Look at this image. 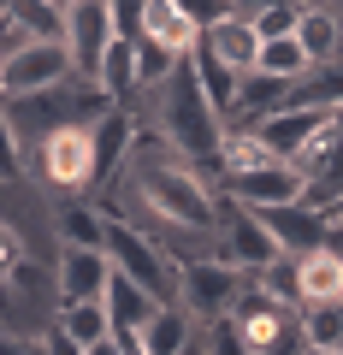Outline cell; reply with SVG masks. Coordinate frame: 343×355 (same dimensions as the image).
<instances>
[{
	"label": "cell",
	"mask_w": 343,
	"mask_h": 355,
	"mask_svg": "<svg viewBox=\"0 0 343 355\" xmlns=\"http://www.w3.org/2000/svg\"><path fill=\"white\" fill-rule=\"evenodd\" d=\"M130 113H137L154 137H166L190 166L213 172L219 142H225V119H219L213 101L202 95V83H195V65H190V60H178V71L166 77L160 89L137 95V101H130ZM213 178H219V172H213Z\"/></svg>",
	"instance_id": "obj_1"
},
{
	"label": "cell",
	"mask_w": 343,
	"mask_h": 355,
	"mask_svg": "<svg viewBox=\"0 0 343 355\" xmlns=\"http://www.w3.org/2000/svg\"><path fill=\"white\" fill-rule=\"evenodd\" d=\"M24 184H36L48 202H95V148L89 125H65L48 130L42 142L24 148Z\"/></svg>",
	"instance_id": "obj_2"
},
{
	"label": "cell",
	"mask_w": 343,
	"mask_h": 355,
	"mask_svg": "<svg viewBox=\"0 0 343 355\" xmlns=\"http://www.w3.org/2000/svg\"><path fill=\"white\" fill-rule=\"evenodd\" d=\"M6 107V119H12V137L18 148H30V142H42L48 130H65V125H95L101 113H113V101H107V89L89 83V77H65V83L53 89H36V95H18V101H0Z\"/></svg>",
	"instance_id": "obj_3"
},
{
	"label": "cell",
	"mask_w": 343,
	"mask_h": 355,
	"mask_svg": "<svg viewBox=\"0 0 343 355\" xmlns=\"http://www.w3.org/2000/svg\"><path fill=\"white\" fill-rule=\"evenodd\" d=\"M243 291H249V272L213 261V254L178 266V308L195 320V326H219V320H231V308H237Z\"/></svg>",
	"instance_id": "obj_4"
},
{
	"label": "cell",
	"mask_w": 343,
	"mask_h": 355,
	"mask_svg": "<svg viewBox=\"0 0 343 355\" xmlns=\"http://www.w3.org/2000/svg\"><path fill=\"white\" fill-rule=\"evenodd\" d=\"M107 261H113V272H125V279H137L148 296H160V302H178V261L166 249H154L142 231H130L125 219L107 214Z\"/></svg>",
	"instance_id": "obj_5"
},
{
	"label": "cell",
	"mask_w": 343,
	"mask_h": 355,
	"mask_svg": "<svg viewBox=\"0 0 343 355\" xmlns=\"http://www.w3.org/2000/svg\"><path fill=\"white\" fill-rule=\"evenodd\" d=\"M213 261H225V266H237V272H267L272 261H279V243L267 237V225H261V214L254 207H237L225 196V214H219V231H213Z\"/></svg>",
	"instance_id": "obj_6"
},
{
	"label": "cell",
	"mask_w": 343,
	"mask_h": 355,
	"mask_svg": "<svg viewBox=\"0 0 343 355\" xmlns=\"http://www.w3.org/2000/svg\"><path fill=\"white\" fill-rule=\"evenodd\" d=\"M71 77V60H65V42H30L12 60H0V101H18V95H36V89H53Z\"/></svg>",
	"instance_id": "obj_7"
},
{
	"label": "cell",
	"mask_w": 343,
	"mask_h": 355,
	"mask_svg": "<svg viewBox=\"0 0 343 355\" xmlns=\"http://www.w3.org/2000/svg\"><path fill=\"white\" fill-rule=\"evenodd\" d=\"M107 48H113V18H107V0H77V6H65V60H71V71L95 83Z\"/></svg>",
	"instance_id": "obj_8"
},
{
	"label": "cell",
	"mask_w": 343,
	"mask_h": 355,
	"mask_svg": "<svg viewBox=\"0 0 343 355\" xmlns=\"http://www.w3.org/2000/svg\"><path fill=\"white\" fill-rule=\"evenodd\" d=\"M219 190L231 196L237 207H284V202H302L308 196V178H302V166H290V160H267V166H254V172H237V178H225Z\"/></svg>",
	"instance_id": "obj_9"
},
{
	"label": "cell",
	"mask_w": 343,
	"mask_h": 355,
	"mask_svg": "<svg viewBox=\"0 0 343 355\" xmlns=\"http://www.w3.org/2000/svg\"><path fill=\"white\" fill-rule=\"evenodd\" d=\"M107 284H113V261H107V249H60V254H53V291H60V308L101 302Z\"/></svg>",
	"instance_id": "obj_10"
},
{
	"label": "cell",
	"mask_w": 343,
	"mask_h": 355,
	"mask_svg": "<svg viewBox=\"0 0 343 355\" xmlns=\"http://www.w3.org/2000/svg\"><path fill=\"white\" fill-rule=\"evenodd\" d=\"M326 125H331V113H319V107H279V113H267L261 125H249V130L267 142L272 160H296Z\"/></svg>",
	"instance_id": "obj_11"
},
{
	"label": "cell",
	"mask_w": 343,
	"mask_h": 355,
	"mask_svg": "<svg viewBox=\"0 0 343 355\" xmlns=\"http://www.w3.org/2000/svg\"><path fill=\"white\" fill-rule=\"evenodd\" d=\"M261 225L279 243V254H314L326 249V214H314L308 202H284V207H261Z\"/></svg>",
	"instance_id": "obj_12"
},
{
	"label": "cell",
	"mask_w": 343,
	"mask_h": 355,
	"mask_svg": "<svg viewBox=\"0 0 343 355\" xmlns=\"http://www.w3.org/2000/svg\"><path fill=\"white\" fill-rule=\"evenodd\" d=\"M202 53H213L219 65H231L237 77L254 71V60H261V30H254V18L243 12H225L219 24L202 30Z\"/></svg>",
	"instance_id": "obj_13"
},
{
	"label": "cell",
	"mask_w": 343,
	"mask_h": 355,
	"mask_svg": "<svg viewBox=\"0 0 343 355\" xmlns=\"http://www.w3.org/2000/svg\"><path fill=\"white\" fill-rule=\"evenodd\" d=\"M130 142H137V113H130V107H113V113H101V119L89 125L95 178H101V184H113V178H118V166H125ZM101 184H95V190H101Z\"/></svg>",
	"instance_id": "obj_14"
},
{
	"label": "cell",
	"mask_w": 343,
	"mask_h": 355,
	"mask_svg": "<svg viewBox=\"0 0 343 355\" xmlns=\"http://www.w3.org/2000/svg\"><path fill=\"white\" fill-rule=\"evenodd\" d=\"M142 36H148L154 48H166L172 60H190V53L202 48V24L184 18L172 0H148V12H142Z\"/></svg>",
	"instance_id": "obj_15"
},
{
	"label": "cell",
	"mask_w": 343,
	"mask_h": 355,
	"mask_svg": "<svg viewBox=\"0 0 343 355\" xmlns=\"http://www.w3.org/2000/svg\"><path fill=\"white\" fill-rule=\"evenodd\" d=\"M107 207L101 202H53V249H101Z\"/></svg>",
	"instance_id": "obj_16"
},
{
	"label": "cell",
	"mask_w": 343,
	"mask_h": 355,
	"mask_svg": "<svg viewBox=\"0 0 343 355\" xmlns=\"http://www.w3.org/2000/svg\"><path fill=\"white\" fill-rule=\"evenodd\" d=\"M296 42L314 65H337L343 60V12L337 6H302L296 18Z\"/></svg>",
	"instance_id": "obj_17"
},
{
	"label": "cell",
	"mask_w": 343,
	"mask_h": 355,
	"mask_svg": "<svg viewBox=\"0 0 343 355\" xmlns=\"http://www.w3.org/2000/svg\"><path fill=\"white\" fill-rule=\"evenodd\" d=\"M296 279H302V308L343 302V254H337V249L296 254Z\"/></svg>",
	"instance_id": "obj_18"
},
{
	"label": "cell",
	"mask_w": 343,
	"mask_h": 355,
	"mask_svg": "<svg viewBox=\"0 0 343 355\" xmlns=\"http://www.w3.org/2000/svg\"><path fill=\"white\" fill-rule=\"evenodd\" d=\"M101 308H107V320H113V331H142V326L154 320V308H160V296H148L137 279L113 272V284H107Z\"/></svg>",
	"instance_id": "obj_19"
},
{
	"label": "cell",
	"mask_w": 343,
	"mask_h": 355,
	"mask_svg": "<svg viewBox=\"0 0 343 355\" xmlns=\"http://www.w3.org/2000/svg\"><path fill=\"white\" fill-rule=\"evenodd\" d=\"M195 331H202V326H195L178 302H160V308H154V320L137 331V338H142V349H148V355H178Z\"/></svg>",
	"instance_id": "obj_20"
},
{
	"label": "cell",
	"mask_w": 343,
	"mask_h": 355,
	"mask_svg": "<svg viewBox=\"0 0 343 355\" xmlns=\"http://www.w3.org/2000/svg\"><path fill=\"white\" fill-rule=\"evenodd\" d=\"M6 18L30 42H65V6L60 0H6Z\"/></svg>",
	"instance_id": "obj_21"
},
{
	"label": "cell",
	"mask_w": 343,
	"mask_h": 355,
	"mask_svg": "<svg viewBox=\"0 0 343 355\" xmlns=\"http://www.w3.org/2000/svg\"><path fill=\"white\" fill-rule=\"evenodd\" d=\"M53 326H60L77 349H95V343L113 338V320H107L101 302H71V308H60V314H53Z\"/></svg>",
	"instance_id": "obj_22"
},
{
	"label": "cell",
	"mask_w": 343,
	"mask_h": 355,
	"mask_svg": "<svg viewBox=\"0 0 343 355\" xmlns=\"http://www.w3.org/2000/svg\"><path fill=\"white\" fill-rule=\"evenodd\" d=\"M254 71H261V77H279V83H302V77L314 71V60L302 53V42H296V36H272V42H261Z\"/></svg>",
	"instance_id": "obj_23"
},
{
	"label": "cell",
	"mask_w": 343,
	"mask_h": 355,
	"mask_svg": "<svg viewBox=\"0 0 343 355\" xmlns=\"http://www.w3.org/2000/svg\"><path fill=\"white\" fill-rule=\"evenodd\" d=\"M190 65H195V83H202V95L213 101V113L231 119V101H237V83H243V77L231 71V65H219L213 53H202V48L190 53Z\"/></svg>",
	"instance_id": "obj_24"
},
{
	"label": "cell",
	"mask_w": 343,
	"mask_h": 355,
	"mask_svg": "<svg viewBox=\"0 0 343 355\" xmlns=\"http://www.w3.org/2000/svg\"><path fill=\"white\" fill-rule=\"evenodd\" d=\"M130 53H137V95H148V89H160L166 77L178 71V60H172L166 48H154L148 36H137V42H130Z\"/></svg>",
	"instance_id": "obj_25"
},
{
	"label": "cell",
	"mask_w": 343,
	"mask_h": 355,
	"mask_svg": "<svg viewBox=\"0 0 343 355\" xmlns=\"http://www.w3.org/2000/svg\"><path fill=\"white\" fill-rule=\"evenodd\" d=\"M302 338H308V343H326V349H337V343H343V302L302 308Z\"/></svg>",
	"instance_id": "obj_26"
},
{
	"label": "cell",
	"mask_w": 343,
	"mask_h": 355,
	"mask_svg": "<svg viewBox=\"0 0 343 355\" xmlns=\"http://www.w3.org/2000/svg\"><path fill=\"white\" fill-rule=\"evenodd\" d=\"M296 18H302V0H272L267 12H254V30H261V42L296 36Z\"/></svg>",
	"instance_id": "obj_27"
},
{
	"label": "cell",
	"mask_w": 343,
	"mask_h": 355,
	"mask_svg": "<svg viewBox=\"0 0 343 355\" xmlns=\"http://www.w3.org/2000/svg\"><path fill=\"white\" fill-rule=\"evenodd\" d=\"M0 184H24V148L12 137V119L0 107Z\"/></svg>",
	"instance_id": "obj_28"
},
{
	"label": "cell",
	"mask_w": 343,
	"mask_h": 355,
	"mask_svg": "<svg viewBox=\"0 0 343 355\" xmlns=\"http://www.w3.org/2000/svg\"><path fill=\"white\" fill-rule=\"evenodd\" d=\"M142 12H148V0H107L113 36H125V42H137V36H142Z\"/></svg>",
	"instance_id": "obj_29"
},
{
	"label": "cell",
	"mask_w": 343,
	"mask_h": 355,
	"mask_svg": "<svg viewBox=\"0 0 343 355\" xmlns=\"http://www.w3.org/2000/svg\"><path fill=\"white\" fill-rule=\"evenodd\" d=\"M24 261V237H18L6 219H0V291H6V279H12V266Z\"/></svg>",
	"instance_id": "obj_30"
},
{
	"label": "cell",
	"mask_w": 343,
	"mask_h": 355,
	"mask_svg": "<svg viewBox=\"0 0 343 355\" xmlns=\"http://www.w3.org/2000/svg\"><path fill=\"white\" fill-rule=\"evenodd\" d=\"M207 355H249V349H243V338L231 331V320H219V326H207Z\"/></svg>",
	"instance_id": "obj_31"
},
{
	"label": "cell",
	"mask_w": 343,
	"mask_h": 355,
	"mask_svg": "<svg viewBox=\"0 0 343 355\" xmlns=\"http://www.w3.org/2000/svg\"><path fill=\"white\" fill-rule=\"evenodd\" d=\"M36 343H42V355H83V349H77V343H71V338H65V331H60V326H48V331H42V338H36Z\"/></svg>",
	"instance_id": "obj_32"
},
{
	"label": "cell",
	"mask_w": 343,
	"mask_h": 355,
	"mask_svg": "<svg viewBox=\"0 0 343 355\" xmlns=\"http://www.w3.org/2000/svg\"><path fill=\"white\" fill-rule=\"evenodd\" d=\"M0 355H42V343L36 338H6V331H0Z\"/></svg>",
	"instance_id": "obj_33"
},
{
	"label": "cell",
	"mask_w": 343,
	"mask_h": 355,
	"mask_svg": "<svg viewBox=\"0 0 343 355\" xmlns=\"http://www.w3.org/2000/svg\"><path fill=\"white\" fill-rule=\"evenodd\" d=\"M272 0H231V12H243V18H254V12H267Z\"/></svg>",
	"instance_id": "obj_34"
},
{
	"label": "cell",
	"mask_w": 343,
	"mask_h": 355,
	"mask_svg": "<svg viewBox=\"0 0 343 355\" xmlns=\"http://www.w3.org/2000/svg\"><path fill=\"white\" fill-rule=\"evenodd\" d=\"M178 355H207V326H202V331H195V338H190V343H184V349H178Z\"/></svg>",
	"instance_id": "obj_35"
},
{
	"label": "cell",
	"mask_w": 343,
	"mask_h": 355,
	"mask_svg": "<svg viewBox=\"0 0 343 355\" xmlns=\"http://www.w3.org/2000/svg\"><path fill=\"white\" fill-rule=\"evenodd\" d=\"M83 355H125V343H118V338H107V343H95V349H83Z\"/></svg>",
	"instance_id": "obj_36"
},
{
	"label": "cell",
	"mask_w": 343,
	"mask_h": 355,
	"mask_svg": "<svg viewBox=\"0 0 343 355\" xmlns=\"http://www.w3.org/2000/svg\"><path fill=\"white\" fill-rule=\"evenodd\" d=\"M302 355H343V349H326V343H308Z\"/></svg>",
	"instance_id": "obj_37"
},
{
	"label": "cell",
	"mask_w": 343,
	"mask_h": 355,
	"mask_svg": "<svg viewBox=\"0 0 343 355\" xmlns=\"http://www.w3.org/2000/svg\"><path fill=\"white\" fill-rule=\"evenodd\" d=\"M326 219H337V225H343V202H331V207H326Z\"/></svg>",
	"instance_id": "obj_38"
},
{
	"label": "cell",
	"mask_w": 343,
	"mask_h": 355,
	"mask_svg": "<svg viewBox=\"0 0 343 355\" xmlns=\"http://www.w3.org/2000/svg\"><path fill=\"white\" fill-rule=\"evenodd\" d=\"M60 6H77V0H60Z\"/></svg>",
	"instance_id": "obj_39"
},
{
	"label": "cell",
	"mask_w": 343,
	"mask_h": 355,
	"mask_svg": "<svg viewBox=\"0 0 343 355\" xmlns=\"http://www.w3.org/2000/svg\"><path fill=\"white\" fill-rule=\"evenodd\" d=\"M337 349H343V343H337Z\"/></svg>",
	"instance_id": "obj_40"
}]
</instances>
